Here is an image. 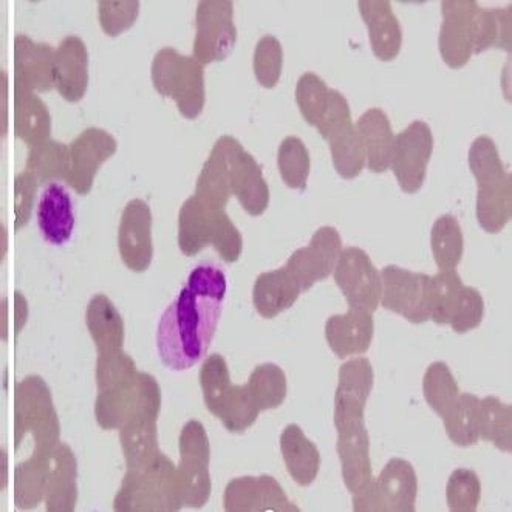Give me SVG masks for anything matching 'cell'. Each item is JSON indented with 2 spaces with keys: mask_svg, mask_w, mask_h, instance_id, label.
<instances>
[{
  "mask_svg": "<svg viewBox=\"0 0 512 512\" xmlns=\"http://www.w3.org/2000/svg\"><path fill=\"white\" fill-rule=\"evenodd\" d=\"M469 168L477 180V220L486 233H502L512 217V180L497 146L489 137L475 138Z\"/></svg>",
  "mask_w": 512,
  "mask_h": 512,
  "instance_id": "7a4b0ae2",
  "label": "cell"
},
{
  "mask_svg": "<svg viewBox=\"0 0 512 512\" xmlns=\"http://www.w3.org/2000/svg\"><path fill=\"white\" fill-rule=\"evenodd\" d=\"M373 335V313L359 308L349 307L345 315L332 316L325 324L328 347L339 359L364 355L372 345Z\"/></svg>",
  "mask_w": 512,
  "mask_h": 512,
  "instance_id": "7402d4cb",
  "label": "cell"
},
{
  "mask_svg": "<svg viewBox=\"0 0 512 512\" xmlns=\"http://www.w3.org/2000/svg\"><path fill=\"white\" fill-rule=\"evenodd\" d=\"M280 177L288 188L305 191L310 177V152L304 141L297 137L285 138L277 152Z\"/></svg>",
  "mask_w": 512,
  "mask_h": 512,
  "instance_id": "ee69618b",
  "label": "cell"
},
{
  "mask_svg": "<svg viewBox=\"0 0 512 512\" xmlns=\"http://www.w3.org/2000/svg\"><path fill=\"white\" fill-rule=\"evenodd\" d=\"M152 84L164 98L174 99L178 112L188 120L202 115L206 103L205 65L194 56H183L172 47L161 48L152 61Z\"/></svg>",
  "mask_w": 512,
  "mask_h": 512,
  "instance_id": "8992f818",
  "label": "cell"
},
{
  "mask_svg": "<svg viewBox=\"0 0 512 512\" xmlns=\"http://www.w3.org/2000/svg\"><path fill=\"white\" fill-rule=\"evenodd\" d=\"M434 152L431 127L418 120L395 137L390 169L406 194H417L426 181L427 164Z\"/></svg>",
  "mask_w": 512,
  "mask_h": 512,
  "instance_id": "5bb4252c",
  "label": "cell"
},
{
  "mask_svg": "<svg viewBox=\"0 0 512 512\" xmlns=\"http://www.w3.org/2000/svg\"><path fill=\"white\" fill-rule=\"evenodd\" d=\"M226 276L222 268L203 263L166 308L158 324L157 349L163 366L188 370L208 352L222 316Z\"/></svg>",
  "mask_w": 512,
  "mask_h": 512,
  "instance_id": "6da1fadb",
  "label": "cell"
},
{
  "mask_svg": "<svg viewBox=\"0 0 512 512\" xmlns=\"http://www.w3.org/2000/svg\"><path fill=\"white\" fill-rule=\"evenodd\" d=\"M482 497L480 478L471 469H455L446 486V500L452 512L477 511Z\"/></svg>",
  "mask_w": 512,
  "mask_h": 512,
  "instance_id": "681fc988",
  "label": "cell"
},
{
  "mask_svg": "<svg viewBox=\"0 0 512 512\" xmlns=\"http://www.w3.org/2000/svg\"><path fill=\"white\" fill-rule=\"evenodd\" d=\"M14 134L30 147L44 143L52 134V117L36 93L14 90Z\"/></svg>",
  "mask_w": 512,
  "mask_h": 512,
  "instance_id": "d6a6232c",
  "label": "cell"
},
{
  "mask_svg": "<svg viewBox=\"0 0 512 512\" xmlns=\"http://www.w3.org/2000/svg\"><path fill=\"white\" fill-rule=\"evenodd\" d=\"M259 414L260 409L254 403L253 396L250 395L245 384V386L229 387L228 392L223 396L216 417L231 434H242L256 423Z\"/></svg>",
  "mask_w": 512,
  "mask_h": 512,
  "instance_id": "b9f144b4",
  "label": "cell"
},
{
  "mask_svg": "<svg viewBox=\"0 0 512 512\" xmlns=\"http://www.w3.org/2000/svg\"><path fill=\"white\" fill-rule=\"evenodd\" d=\"M216 248L225 262L234 263L243 251V237L225 209H211L191 197L178 214V246L188 257L197 256L206 246Z\"/></svg>",
  "mask_w": 512,
  "mask_h": 512,
  "instance_id": "3957f363",
  "label": "cell"
},
{
  "mask_svg": "<svg viewBox=\"0 0 512 512\" xmlns=\"http://www.w3.org/2000/svg\"><path fill=\"white\" fill-rule=\"evenodd\" d=\"M431 246L440 271L457 270L465 253V237L454 216L444 214L435 220L431 231Z\"/></svg>",
  "mask_w": 512,
  "mask_h": 512,
  "instance_id": "ab89813d",
  "label": "cell"
},
{
  "mask_svg": "<svg viewBox=\"0 0 512 512\" xmlns=\"http://www.w3.org/2000/svg\"><path fill=\"white\" fill-rule=\"evenodd\" d=\"M246 387L260 412L277 409L284 404L285 398H287V376H285L284 370L273 362L257 366L251 373Z\"/></svg>",
  "mask_w": 512,
  "mask_h": 512,
  "instance_id": "60d3db41",
  "label": "cell"
},
{
  "mask_svg": "<svg viewBox=\"0 0 512 512\" xmlns=\"http://www.w3.org/2000/svg\"><path fill=\"white\" fill-rule=\"evenodd\" d=\"M180 465L177 466V483L183 506L203 508L211 497L212 483L209 474L211 448L205 426L191 420L180 432Z\"/></svg>",
  "mask_w": 512,
  "mask_h": 512,
  "instance_id": "9c48e42d",
  "label": "cell"
},
{
  "mask_svg": "<svg viewBox=\"0 0 512 512\" xmlns=\"http://www.w3.org/2000/svg\"><path fill=\"white\" fill-rule=\"evenodd\" d=\"M341 253L342 239L338 229L322 226L311 237L310 245L291 254L285 268L296 277L302 291H307L335 271Z\"/></svg>",
  "mask_w": 512,
  "mask_h": 512,
  "instance_id": "9a60e30c",
  "label": "cell"
},
{
  "mask_svg": "<svg viewBox=\"0 0 512 512\" xmlns=\"http://www.w3.org/2000/svg\"><path fill=\"white\" fill-rule=\"evenodd\" d=\"M254 75L257 82L265 89H274L282 75L284 67V50L279 39L263 36L254 50Z\"/></svg>",
  "mask_w": 512,
  "mask_h": 512,
  "instance_id": "f907efd6",
  "label": "cell"
},
{
  "mask_svg": "<svg viewBox=\"0 0 512 512\" xmlns=\"http://www.w3.org/2000/svg\"><path fill=\"white\" fill-rule=\"evenodd\" d=\"M375 384V373L367 358L350 359L339 369L335 393L336 431L350 424L366 423V406Z\"/></svg>",
  "mask_w": 512,
  "mask_h": 512,
  "instance_id": "e0dca14e",
  "label": "cell"
},
{
  "mask_svg": "<svg viewBox=\"0 0 512 512\" xmlns=\"http://www.w3.org/2000/svg\"><path fill=\"white\" fill-rule=\"evenodd\" d=\"M478 409H480V400L477 396L472 393H461L444 415V429L455 446L469 448V446H475L480 440Z\"/></svg>",
  "mask_w": 512,
  "mask_h": 512,
  "instance_id": "f35d334b",
  "label": "cell"
},
{
  "mask_svg": "<svg viewBox=\"0 0 512 512\" xmlns=\"http://www.w3.org/2000/svg\"><path fill=\"white\" fill-rule=\"evenodd\" d=\"M418 477L414 466L403 458H392L376 480L353 494L356 512H414Z\"/></svg>",
  "mask_w": 512,
  "mask_h": 512,
  "instance_id": "ba28073f",
  "label": "cell"
},
{
  "mask_svg": "<svg viewBox=\"0 0 512 512\" xmlns=\"http://www.w3.org/2000/svg\"><path fill=\"white\" fill-rule=\"evenodd\" d=\"M359 14L369 30L372 52L379 61L398 58L403 47V30L387 0H361Z\"/></svg>",
  "mask_w": 512,
  "mask_h": 512,
  "instance_id": "d4e9b609",
  "label": "cell"
},
{
  "mask_svg": "<svg viewBox=\"0 0 512 512\" xmlns=\"http://www.w3.org/2000/svg\"><path fill=\"white\" fill-rule=\"evenodd\" d=\"M233 195L251 217L262 216L270 205V188L253 155L243 149L233 169Z\"/></svg>",
  "mask_w": 512,
  "mask_h": 512,
  "instance_id": "4dcf8cb0",
  "label": "cell"
},
{
  "mask_svg": "<svg viewBox=\"0 0 512 512\" xmlns=\"http://www.w3.org/2000/svg\"><path fill=\"white\" fill-rule=\"evenodd\" d=\"M330 146L333 166L345 180L359 177L366 168V152L353 121L341 124L325 138Z\"/></svg>",
  "mask_w": 512,
  "mask_h": 512,
  "instance_id": "d590c367",
  "label": "cell"
},
{
  "mask_svg": "<svg viewBox=\"0 0 512 512\" xmlns=\"http://www.w3.org/2000/svg\"><path fill=\"white\" fill-rule=\"evenodd\" d=\"M347 121H352V110H350L349 101L338 90H330L327 112H325L321 123L316 127L319 135L325 140L333 129L347 123Z\"/></svg>",
  "mask_w": 512,
  "mask_h": 512,
  "instance_id": "11a10c76",
  "label": "cell"
},
{
  "mask_svg": "<svg viewBox=\"0 0 512 512\" xmlns=\"http://www.w3.org/2000/svg\"><path fill=\"white\" fill-rule=\"evenodd\" d=\"M341 460L342 480L352 494L361 491L372 480L370 437L366 423L350 424L338 429L336 443Z\"/></svg>",
  "mask_w": 512,
  "mask_h": 512,
  "instance_id": "603a6c76",
  "label": "cell"
},
{
  "mask_svg": "<svg viewBox=\"0 0 512 512\" xmlns=\"http://www.w3.org/2000/svg\"><path fill=\"white\" fill-rule=\"evenodd\" d=\"M381 305L412 324L431 321V276L387 265L381 271Z\"/></svg>",
  "mask_w": 512,
  "mask_h": 512,
  "instance_id": "7c38bea8",
  "label": "cell"
},
{
  "mask_svg": "<svg viewBox=\"0 0 512 512\" xmlns=\"http://www.w3.org/2000/svg\"><path fill=\"white\" fill-rule=\"evenodd\" d=\"M5 253H7V229L2 226V260L5 259Z\"/></svg>",
  "mask_w": 512,
  "mask_h": 512,
  "instance_id": "94428289",
  "label": "cell"
},
{
  "mask_svg": "<svg viewBox=\"0 0 512 512\" xmlns=\"http://www.w3.org/2000/svg\"><path fill=\"white\" fill-rule=\"evenodd\" d=\"M161 409V389L149 373H138L135 381L117 389L101 390L96 396L95 417L106 431H120L134 418L157 417Z\"/></svg>",
  "mask_w": 512,
  "mask_h": 512,
  "instance_id": "52a82bcc",
  "label": "cell"
},
{
  "mask_svg": "<svg viewBox=\"0 0 512 512\" xmlns=\"http://www.w3.org/2000/svg\"><path fill=\"white\" fill-rule=\"evenodd\" d=\"M78 461L67 444L59 443L50 454L45 509L48 512L75 511L78 502Z\"/></svg>",
  "mask_w": 512,
  "mask_h": 512,
  "instance_id": "484cf974",
  "label": "cell"
},
{
  "mask_svg": "<svg viewBox=\"0 0 512 512\" xmlns=\"http://www.w3.org/2000/svg\"><path fill=\"white\" fill-rule=\"evenodd\" d=\"M2 305H4V308H2V315H4V327H2V339H4V341H7V299H4V301H2Z\"/></svg>",
  "mask_w": 512,
  "mask_h": 512,
  "instance_id": "91938a15",
  "label": "cell"
},
{
  "mask_svg": "<svg viewBox=\"0 0 512 512\" xmlns=\"http://www.w3.org/2000/svg\"><path fill=\"white\" fill-rule=\"evenodd\" d=\"M356 130L366 152V166L369 171L373 174H384L389 171L393 147H395V135L386 112L378 107L367 110L359 117Z\"/></svg>",
  "mask_w": 512,
  "mask_h": 512,
  "instance_id": "83f0119b",
  "label": "cell"
},
{
  "mask_svg": "<svg viewBox=\"0 0 512 512\" xmlns=\"http://www.w3.org/2000/svg\"><path fill=\"white\" fill-rule=\"evenodd\" d=\"M86 325L99 353L123 349L124 322L106 294H95L86 310Z\"/></svg>",
  "mask_w": 512,
  "mask_h": 512,
  "instance_id": "1f68e13d",
  "label": "cell"
},
{
  "mask_svg": "<svg viewBox=\"0 0 512 512\" xmlns=\"http://www.w3.org/2000/svg\"><path fill=\"white\" fill-rule=\"evenodd\" d=\"M55 50L31 41L27 35L14 38V90L50 92L55 87Z\"/></svg>",
  "mask_w": 512,
  "mask_h": 512,
  "instance_id": "44dd1931",
  "label": "cell"
},
{
  "mask_svg": "<svg viewBox=\"0 0 512 512\" xmlns=\"http://www.w3.org/2000/svg\"><path fill=\"white\" fill-rule=\"evenodd\" d=\"M333 276L350 308L369 313L378 310L383 296V280L366 251L356 246L344 248Z\"/></svg>",
  "mask_w": 512,
  "mask_h": 512,
  "instance_id": "4fadbf2b",
  "label": "cell"
},
{
  "mask_svg": "<svg viewBox=\"0 0 512 512\" xmlns=\"http://www.w3.org/2000/svg\"><path fill=\"white\" fill-rule=\"evenodd\" d=\"M118 251L124 265L134 273H144L154 259L152 211L141 198L127 203L118 229Z\"/></svg>",
  "mask_w": 512,
  "mask_h": 512,
  "instance_id": "ac0fdd59",
  "label": "cell"
},
{
  "mask_svg": "<svg viewBox=\"0 0 512 512\" xmlns=\"http://www.w3.org/2000/svg\"><path fill=\"white\" fill-rule=\"evenodd\" d=\"M2 135H7V73L2 70Z\"/></svg>",
  "mask_w": 512,
  "mask_h": 512,
  "instance_id": "6f0895ef",
  "label": "cell"
},
{
  "mask_svg": "<svg viewBox=\"0 0 512 512\" xmlns=\"http://www.w3.org/2000/svg\"><path fill=\"white\" fill-rule=\"evenodd\" d=\"M137 366L134 359L126 352L115 350V352L99 353L96 359V386L98 392L101 390L117 389L135 381L138 376Z\"/></svg>",
  "mask_w": 512,
  "mask_h": 512,
  "instance_id": "7dc6e473",
  "label": "cell"
},
{
  "mask_svg": "<svg viewBox=\"0 0 512 512\" xmlns=\"http://www.w3.org/2000/svg\"><path fill=\"white\" fill-rule=\"evenodd\" d=\"M200 386H202L206 409L216 417L223 396L226 395L229 387L233 386L229 376L228 362L219 353H212L203 362L200 369Z\"/></svg>",
  "mask_w": 512,
  "mask_h": 512,
  "instance_id": "c3c4849f",
  "label": "cell"
},
{
  "mask_svg": "<svg viewBox=\"0 0 512 512\" xmlns=\"http://www.w3.org/2000/svg\"><path fill=\"white\" fill-rule=\"evenodd\" d=\"M480 10L474 0L441 2L443 24L438 45L441 58L451 69H463L472 55H477Z\"/></svg>",
  "mask_w": 512,
  "mask_h": 512,
  "instance_id": "30bf717a",
  "label": "cell"
},
{
  "mask_svg": "<svg viewBox=\"0 0 512 512\" xmlns=\"http://www.w3.org/2000/svg\"><path fill=\"white\" fill-rule=\"evenodd\" d=\"M50 468V454L33 452L31 458L14 469V505L33 509L45 499Z\"/></svg>",
  "mask_w": 512,
  "mask_h": 512,
  "instance_id": "e575fe53",
  "label": "cell"
},
{
  "mask_svg": "<svg viewBox=\"0 0 512 512\" xmlns=\"http://www.w3.org/2000/svg\"><path fill=\"white\" fill-rule=\"evenodd\" d=\"M157 420V417L144 415L121 427L120 443L127 469L144 468L160 454Z\"/></svg>",
  "mask_w": 512,
  "mask_h": 512,
  "instance_id": "836d02e7",
  "label": "cell"
},
{
  "mask_svg": "<svg viewBox=\"0 0 512 512\" xmlns=\"http://www.w3.org/2000/svg\"><path fill=\"white\" fill-rule=\"evenodd\" d=\"M463 287L465 285L457 270L440 271L431 277V321L449 325Z\"/></svg>",
  "mask_w": 512,
  "mask_h": 512,
  "instance_id": "bcb514c9",
  "label": "cell"
},
{
  "mask_svg": "<svg viewBox=\"0 0 512 512\" xmlns=\"http://www.w3.org/2000/svg\"><path fill=\"white\" fill-rule=\"evenodd\" d=\"M138 14V0H101L98 4L99 25L112 38H117L130 27H134Z\"/></svg>",
  "mask_w": 512,
  "mask_h": 512,
  "instance_id": "816d5d0a",
  "label": "cell"
},
{
  "mask_svg": "<svg viewBox=\"0 0 512 512\" xmlns=\"http://www.w3.org/2000/svg\"><path fill=\"white\" fill-rule=\"evenodd\" d=\"M38 225L42 237L52 245H64L75 228L72 197L65 186L48 183L38 205Z\"/></svg>",
  "mask_w": 512,
  "mask_h": 512,
  "instance_id": "4316f807",
  "label": "cell"
},
{
  "mask_svg": "<svg viewBox=\"0 0 512 512\" xmlns=\"http://www.w3.org/2000/svg\"><path fill=\"white\" fill-rule=\"evenodd\" d=\"M302 288L287 268L262 273L254 282L253 302L262 318L274 319L296 304Z\"/></svg>",
  "mask_w": 512,
  "mask_h": 512,
  "instance_id": "f1b7e54d",
  "label": "cell"
},
{
  "mask_svg": "<svg viewBox=\"0 0 512 512\" xmlns=\"http://www.w3.org/2000/svg\"><path fill=\"white\" fill-rule=\"evenodd\" d=\"M223 505L228 512L301 511L270 475L234 478L226 486Z\"/></svg>",
  "mask_w": 512,
  "mask_h": 512,
  "instance_id": "ffe728a7",
  "label": "cell"
},
{
  "mask_svg": "<svg viewBox=\"0 0 512 512\" xmlns=\"http://www.w3.org/2000/svg\"><path fill=\"white\" fill-rule=\"evenodd\" d=\"M118 143L104 129L89 127L70 144V164L67 185L79 195H87L93 188L99 168L117 152Z\"/></svg>",
  "mask_w": 512,
  "mask_h": 512,
  "instance_id": "d6986e66",
  "label": "cell"
},
{
  "mask_svg": "<svg viewBox=\"0 0 512 512\" xmlns=\"http://www.w3.org/2000/svg\"><path fill=\"white\" fill-rule=\"evenodd\" d=\"M483 316H485V301L482 293L472 287L461 288L457 304L452 311L451 321H449L452 330L458 335L472 332L482 324Z\"/></svg>",
  "mask_w": 512,
  "mask_h": 512,
  "instance_id": "f5cc1de1",
  "label": "cell"
},
{
  "mask_svg": "<svg viewBox=\"0 0 512 512\" xmlns=\"http://www.w3.org/2000/svg\"><path fill=\"white\" fill-rule=\"evenodd\" d=\"M55 89L59 95L78 103L89 87V52L78 36L62 39L55 53Z\"/></svg>",
  "mask_w": 512,
  "mask_h": 512,
  "instance_id": "cb8c5ba5",
  "label": "cell"
},
{
  "mask_svg": "<svg viewBox=\"0 0 512 512\" xmlns=\"http://www.w3.org/2000/svg\"><path fill=\"white\" fill-rule=\"evenodd\" d=\"M14 304H16V308H14L16 310V313H14V332H16V336H19L28 318L27 299L21 291L14 293Z\"/></svg>",
  "mask_w": 512,
  "mask_h": 512,
  "instance_id": "9f6ffc18",
  "label": "cell"
},
{
  "mask_svg": "<svg viewBox=\"0 0 512 512\" xmlns=\"http://www.w3.org/2000/svg\"><path fill=\"white\" fill-rule=\"evenodd\" d=\"M0 454H2V485H0V489L5 491V489H7L8 483V455L5 449H2Z\"/></svg>",
  "mask_w": 512,
  "mask_h": 512,
  "instance_id": "680465c9",
  "label": "cell"
},
{
  "mask_svg": "<svg viewBox=\"0 0 512 512\" xmlns=\"http://www.w3.org/2000/svg\"><path fill=\"white\" fill-rule=\"evenodd\" d=\"M478 432L482 440L509 454L512 451L511 404H503L497 396H486L480 400Z\"/></svg>",
  "mask_w": 512,
  "mask_h": 512,
  "instance_id": "74e56055",
  "label": "cell"
},
{
  "mask_svg": "<svg viewBox=\"0 0 512 512\" xmlns=\"http://www.w3.org/2000/svg\"><path fill=\"white\" fill-rule=\"evenodd\" d=\"M330 89L324 79L316 73L307 72L299 78L296 86V103L302 117L310 126L318 127L327 112Z\"/></svg>",
  "mask_w": 512,
  "mask_h": 512,
  "instance_id": "f6af8a7d",
  "label": "cell"
},
{
  "mask_svg": "<svg viewBox=\"0 0 512 512\" xmlns=\"http://www.w3.org/2000/svg\"><path fill=\"white\" fill-rule=\"evenodd\" d=\"M280 451L288 474L301 486H310L321 469V454L316 444L305 437L297 424H288L280 435Z\"/></svg>",
  "mask_w": 512,
  "mask_h": 512,
  "instance_id": "f546056e",
  "label": "cell"
},
{
  "mask_svg": "<svg viewBox=\"0 0 512 512\" xmlns=\"http://www.w3.org/2000/svg\"><path fill=\"white\" fill-rule=\"evenodd\" d=\"M243 151L240 141L234 137H220L212 147L202 172L198 175L195 197L211 209H225L233 195V169L236 158Z\"/></svg>",
  "mask_w": 512,
  "mask_h": 512,
  "instance_id": "2e32d148",
  "label": "cell"
},
{
  "mask_svg": "<svg viewBox=\"0 0 512 512\" xmlns=\"http://www.w3.org/2000/svg\"><path fill=\"white\" fill-rule=\"evenodd\" d=\"M70 146L55 140H47L30 147L25 171L38 180L39 185L67 180L70 172Z\"/></svg>",
  "mask_w": 512,
  "mask_h": 512,
  "instance_id": "8d00e7d4",
  "label": "cell"
},
{
  "mask_svg": "<svg viewBox=\"0 0 512 512\" xmlns=\"http://www.w3.org/2000/svg\"><path fill=\"white\" fill-rule=\"evenodd\" d=\"M423 393L426 403L441 418L457 401L460 389L446 362H432L431 366L427 367L423 378Z\"/></svg>",
  "mask_w": 512,
  "mask_h": 512,
  "instance_id": "7bdbcfd3",
  "label": "cell"
},
{
  "mask_svg": "<svg viewBox=\"0 0 512 512\" xmlns=\"http://www.w3.org/2000/svg\"><path fill=\"white\" fill-rule=\"evenodd\" d=\"M35 438V452L52 454L59 444L61 426L52 392L38 375H30L14 389V449L18 451L25 435Z\"/></svg>",
  "mask_w": 512,
  "mask_h": 512,
  "instance_id": "5b68a950",
  "label": "cell"
},
{
  "mask_svg": "<svg viewBox=\"0 0 512 512\" xmlns=\"http://www.w3.org/2000/svg\"><path fill=\"white\" fill-rule=\"evenodd\" d=\"M38 185V180L30 172L25 171L16 175L14 180V214H16L14 229L16 231L30 222Z\"/></svg>",
  "mask_w": 512,
  "mask_h": 512,
  "instance_id": "db71d44e",
  "label": "cell"
},
{
  "mask_svg": "<svg viewBox=\"0 0 512 512\" xmlns=\"http://www.w3.org/2000/svg\"><path fill=\"white\" fill-rule=\"evenodd\" d=\"M183 508L177 466L163 452L141 469H127L113 509L118 512H175Z\"/></svg>",
  "mask_w": 512,
  "mask_h": 512,
  "instance_id": "277c9868",
  "label": "cell"
},
{
  "mask_svg": "<svg viewBox=\"0 0 512 512\" xmlns=\"http://www.w3.org/2000/svg\"><path fill=\"white\" fill-rule=\"evenodd\" d=\"M194 58L202 65L225 61L237 42L231 0H202L195 16Z\"/></svg>",
  "mask_w": 512,
  "mask_h": 512,
  "instance_id": "8fae6325",
  "label": "cell"
}]
</instances>
